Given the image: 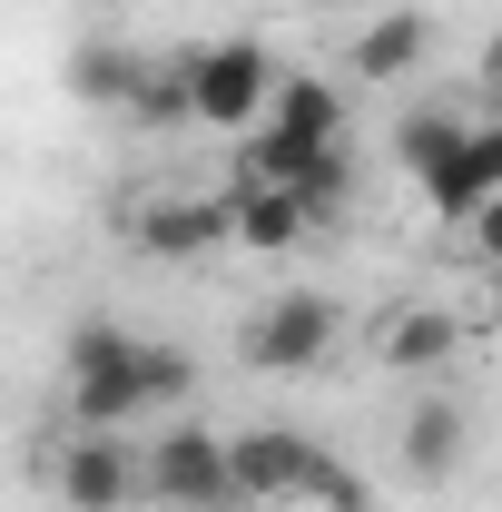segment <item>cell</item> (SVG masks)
<instances>
[{
	"mask_svg": "<svg viewBox=\"0 0 502 512\" xmlns=\"http://www.w3.org/2000/svg\"><path fill=\"white\" fill-rule=\"evenodd\" d=\"M335 335H345V316H335V296H315V286H286V296H266L247 316V355L256 375H306V365H325L335 355Z\"/></svg>",
	"mask_w": 502,
	"mask_h": 512,
	"instance_id": "7a4b0ae2",
	"label": "cell"
},
{
	"mask_svg": "<svg viewBox=\"0 0 502 512\" xmlns=\"http://www.w3.org/2000/svg\"><path fill=\"white\" fill-rule=\"evenodd\" d=\"M138 503H168V512H237L227 444H217L207 424H168L158 444H138Z\"/></svg>",
	"mask_w": 502,
	"mask_h": 512,
	"instance_id": "6da1fadb",
	"label": "cell"
},
{
	"mask_svg": "<svg viewBox=\"0 0 502 512\" xmlns=\"http://www.w3.org/2000/svg\"><path fill=\"white\" fill-rule=\"evenodd\" d=\"M128 355H138V345H128ZM128 414H148L138 365H109V375H79V384H69V424H79V434H128Z\"/></svg>",
	"mask_w": 502,
	"mask_h": 512,
	"instance_id": "8fae6325",
	"label": "cell"
},
{
	"mask_svg": "<svg viewBox=\"0 0 502 512\" xmlns=\"http://www.w3.org/2000/svg\"><path fill=\"white\" fill-rule=\"evenodd\" d=\"M266 119H276V138H296V148H325V138L345 128V89H335V79H315V69H296V79H276Z\"/></svg>",
	"mask_w": 502,
	"mask_h": 512,
	"instance_id": "9c48e42d",
	"label": "cell"
},
{
	"mask_svg": "<svg viewBox=\"0 0 502 512\" xmlns=\"http://www.w3.org/2000/svg\"><path fill=\"white\" fill-rule=\"evenodd\" d=\"M306 207L286 188H237V247H256V256H286V247H306Z\"/></svg>",
	"mask_w": 502,
	"mask_h": 512,
	"instance_id": "4fadbf2b",
	"label": "cell"
},
{
	"mask_svg": "<svg viewBox=\"0 0 502 512\" xmlns=\"http://www.w3.org/2000/svg\"><path fill=\"white\" fill-rule=\"evenodd\" d=\"M128 119H138V128H188V60L138 69V89H128Z\"/></svg>",
	"mask_w": 502,
	"mask_h": 512,
	"instance_id": "2e32d148",
	"label": "cell"
},
{
	"mask_svg": "<svg viewBox=\"0 0 502 512\" xmlns=\"http://www.w3.org/2000/svg\"><path fill=\"white\" fill-rule=\"evenodd\" d=\"M128 345H138L128 325H109V316H79V325H69V384H79V375H109V365H128Z\"/></svg>",
	"mask_w": 502,
	"mask_h": 512,
	"instance_id": "ac0fdd59",
	"label": "cell"
},
{
	"mask_svg": "<svg viewBox=\"0 0 502 512\" xmlns=\"http://www.w3.org/2000/svg\"><path fill=\"white\" fill-rule=\"evenodd\" d=\"M138 50H119V40H79L69 50V99H89V109H128V89H138Z\"/></svg>",
	"mask_w": 502,
	"mask_h": 512,
	"instance_id": "7c38bea8",
	"label": "cell"
},
{
	"mask_svg": "<svg viewBox=\"0 0 502 512\" xmlns=\"http://www.w3.org/2000/svg\"><path fill=\"white\" fill-rule=\"evenodd\" d=\"M493 306H502V266H493Z\"/></svg>",
	"mask_w": 502,
	"mask_h": 512,
	"instance_id": "44dd1931",
	"label": "cell"
},
{
	"mask_svg": "<svg viewBox=\"0 0 502 512\" xmlns=\"http://www.w3.org/2000/svg\"><path fill=\"white\" fill-rule=\"evenodd\" d=\"M325 463H335L325 444L286 434V424H256V434L227 444V483H237V503H256V493H286V483H306V473H325Z\"/></svg>",
	"mask_w": 502,
	"mask_h": 512,
	"instance_id": "52a82bcc",
	"label": "cell"
},
{
	"mask_svg": "<svg viewBox=\"0 0 502 512\" xmlns=\"http://www.w3.org/2000/svg\"><path fill=\"white\" fill-rule=\"evenodd\" d=\"M237 512H365V483H355L345 463H325V473L286 483V493H256V503H237Z\"/></svg>",
	"mask_w": 502,
	"mask_h": 512,
	"instance_id": "9a60e30c",
	"label": "cell"
},
{
	"mask_svg": "<svg viewBox=\"0 0 502 512\" xmlns=\"http://www.w3.org/2000/svg\"><path fill=\"white\" fill-rule=\"evenodd\" d=\"M128 365H138V394H148V414H168V404H188V394H197V365L178 355V345H148V335H138V355H128Z\"/></svg>",
	"mask_w": 502,
	"mask_h": 512,
	"instance_id": "e0dca14e",
	"label": "cell"
},
{
	"mask_svg": "<svg viewBox=\"0 0 502 512\" xmlns=\"http://www.w3.org/2000/svg\"><path fill=\"white\" fill-rule=\"evenodd\" d=\"M453 345H463L453 306H394V316H375V365H394V375H434V365H453Z\"/></svg>",
	"mask_w": 502,
	"mask_h": 512,
	"instance_id": "ba28073f",
	"label": "cell"
},
{
	"mask_svg": "<svg viewBox=\"0 0 502 512\" xmlns=\"http://www.w3.org/2000/svg\"><path fill=\"white\" fill-rule=\"evenodd\" d=\"M453 463H463V404H453V394H424V404L404 414V473H414V483H443Z\"/></svg>",
	"mask_w": 502,
	"mask_h": 512,
	"instance_id": "30bf717a",
	"label": "cell"
},
{
	"mask_svg": "<svg viewBox=\"0 0 502 512\" xmlns=\"http://www.w3.org/2000/svg\"><path fill=\"white\" fill-rule=\"evenodd\" d=\"M128 237H138V256L197 266V256H217L227 237H237V188H217V197H197V188L138 197V207H128Z\"/></svg>",
	"mask_w": 502,
	"mask_h": 512,
	"instance_id": "3957f363",
	"label": "cell"
},
{
	"mask_svg": "<svg viewBox=\"0 0 502 512\" xmlns=\"http://www.w3.org/2000/svg\"><path fill=\"white\" fill-rule=\"evenodd\" d=\"M453 138H463V119H453V109H414V119L394 128V158H404V168L424 178V168H434V158L453 148Z\"/></svg>",
	"mask_w": 502,
	"mask_h": 512,
	"instance_id": "d6986e66",
	"label": "cell"
},
{
	"mask_svg": "<svg viewBox=\"0 0 502 512\" xmlns=\"http://www.w3.org/2000/svg\"><path fill=\"white\" fill-rule=\"evenodd\" d=\"M60 503L69 512H128L138 503V444H128V434H69Z\"/></svg>",
	"mask_w": 502,
	"mask_h": 512,
	"instance_id": "8992f818",
	"label": "cell"
},
{
	"mask_svg": "<svg viewBox=\"0 0 502 512\" xmlns=\"http://www.w3.org/2000/svg\"><path fill=\"white\" fill-rule=\"evenodd\" d=\"M463 227H473V256H483V266H502V197H483Z\"/></svg>",
	"mask_w": 502,
	"mask_h": 512,
	"instance_id": "ffe728a7",
	"label": "cell"
},
{
	"mask_svg": "<svg viewBox=\"0 0 502 512\" xmlns=\"http://www.w3.org/2000/svg\"><path fill=\"white\" fill-rule=\"evenodd\" d=\"M266 99H276V60L256 40H217V50L188 60V119L197 128H247Z\"/></svg>",
	"mask_w": 502,
	"mask_h": 512,
	"instance_id": "277c9868",
	"label": "cell"
},
{
	"mask_svg": "<svg viewBox=\"0 0 502 512\" xmlns=\"http://www.w3.org/2000/svg\"><path fill=\"white\" fill-rule=\"evenodd\" d=\"M424 40H434V30H424V10H384L375 30L355 40V79H404V69L424 60Z\"/></svg>",
	"mask_w": 502,
	"mask_h": 512,
	"instance_id": "5bb4252c",
	"label": "cell"
},
{
	"mask_svg": "<svg viewBox=\"0 0 502 512\" xmlns=\"http://www.w3.org/2000/svg\"><path fill=\"white\" fill-rule=\"evenodd\" d=\"M483 197H502V119H463V138L424 168V207L443 227H463Z\"/></svg>",
	"mask_w": 502,
	"mask_h": 512,
	"instance_id": "5b68a950",
	"label": "cell"
}]
</instances>
